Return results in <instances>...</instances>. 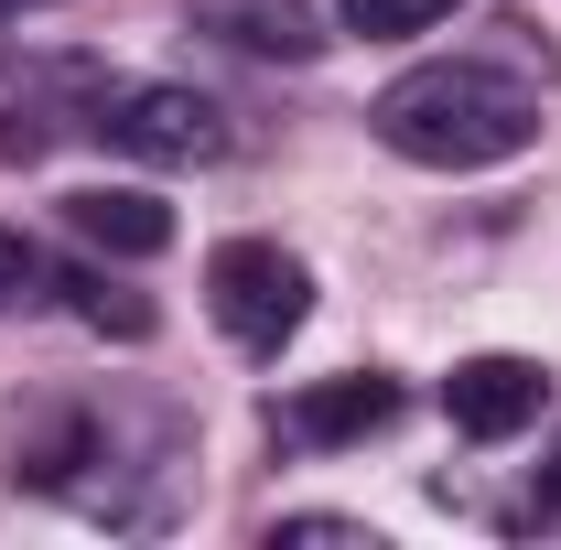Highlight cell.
Masks as SVG:
<instances>
[{"instance_id": "obj_6", "label": "cell", "mask_w": 561, "mask_h": 550, "mask_svg": "<svg viewBox=\"0 0 561 550\" xmlns=\"http://www.w3.org/2000/svg\"><path fill=\"white\" fill-rule=\"evenodd\" d=\"M66 227L98 249V260H162V249H173V206L140 195V184H76Z\"/></svg>"}, {"instance_id": "obj_13", "label": "cell", "mask_w": 561, "mask_h": 550, "mask_svg": "<svg viewBox=\"0 0 561 550\" xmlns=\"http://www.w3.org/2000/svg\"><path fill=\"white\" fill-rule=\"evenodd\" d=\"M22 11H44V0H0V22H22Z\"/></svg>"}, {"instance_id": "obj_4", "label": "cell", "mask_w": 561, "mask_h": 550, "mask_svg": "<svg viewBox=\"0 0 561 550\" xmlns=\"http://www.w3.org/2000/svg\"><path fill=\"white\" fill-rule=\"evenodd\" d=\"M400 411H411L400 378H313V389H291V400L271 411V432H280V443H302V454H335V443L389 432Z\"/></svg>"}, {"instance_id": "obj_5", "label": "cell", "mask_w": 561, "mask_h": 550, "mask_svg": "<svg viewBox=\"0 0 561 550\" xmlns=\"http://www.w3.org/2000/svg\"><path fill=\"white\" fill-rule=\"evenodd\" d=\"M551 400V378L529 367V356H465L454 378H443V421L465 432V443H507V432H529Z\"/></svg>"}, {"instance_id": "obj_1", "label": "cell", "mask_w": 561, "mask_h": 550, "mask_svg": "<svg viewBox=\"0 0 561 550\" xmlns=\"http://www.w3.org/2000/svg\"><path fill=\"white\" fill-rule=\"evenodd\" d=\"M367 130L421 173H486V162H518L540 140V87L486 66V55H443V66L389 76L367 98Z\"/></svg>"}, {"instance_id": "obj_2", "label": "cell", "mask_w": 561, "mask_h": 550, "mask_svg": "<svg viewBox=\"0 0 561 550\" xmlns=\"http://www.w3.org/2000/svg\"><path fill=\"white\" fill-rule=\"evenodd\" d=\"M206 313H216L227 345L280 356V345L302 335V313H313V271L280 238H227V249H206Z\"/></svg>"}, {"instance_id": "obj_7", "label": "cell", "mask_w": 561, "mask_h": 550, "mask_svg": "<svg viewBox=\"0 0 561 550\" xmlns=\"http://www.w3.org/2000/svg\"><path fill=\"white\" fill-rule=\"evenodd\" d=\"M55 291H76V313H87L98 335H119V345H140V335H151V324H162V313L140 302L130 280H108V271H66V280H55Z\"/></svg>"}, {"instance_id": "obj_8", "label": "cell", "mask_w": 561, "mask_h": 550, "mask_svg": "<svg viewBox=\"0 0 561 550\" xmlns=\"http://www.w3.org/2000/svg\"><path fill=\"white\" fill-rule=\"evenodd\" d=\"M216 33H238L249 55H313V44H324V33H313V22H302L291 0H280V11H271V0H260V11H227Z\"/></svg>"}, {"instance_id": "obj_10", "label": "cell", "mask_w": 561, "mask_h": 550, "mask_svg": "<svg viewBox=\"0 0 561 550\" xmlns=\"http://www.w3.org/2000/svg\"><path fill=\"white\" fill-rule=\"evenodd\" d=\"M44 249H33V238H22V227H0V313H11V302H33V291H44Z\"/></svg>"}, {"instance_id": "obj_11", "label": "cell", "mask_w": 561, "mask_h": 550, "mask_svg": "<svg viewBox=\"0 0 561 550\" xmlns=\"http://www.w3.org/2000/svg\"><path fill=\"white\" fill-rule=\"evenodd\" d=\"M507 529H561V454H551V475H540L518 507H507Z\"/></svg>"}, {"instance_id": "obj_9", "label": "cell", "mask_w": 561, "mask_h": 550, "mask_svg": "<svg viewBox=\"0 0 561 550\" xmlns=\"http://www.w3.org/2000/svg\"><path fill=\"white\" fill-rule=\"evenodd\" d=\"M346 11V33H367V44H400V33H432L454 0H335Z\"/></svg>"}, {"instance_id": "obj_12", "label": "cell", "mask_w": 561, "mask_h": 550, "mask_svg": "<svg viewBox=\"0 0 561 550\" xmlns=\"http://www.w3.org/2000/svg\"><path fill=\"white\" fill-rule=\"evenodd\" d=\"M271 540H356V550H378V529H356V518H280Z\"/></svg>"}, {"instance_id": "obj_3", "label": "cell", "mask_w": 561, "mask_h": 550, "mask_svg": "<svg viewBox=\"0 0 561 550\" xmlns=\"http://www.w3.org/2000/svg\"><path fill=\"white\" fill-rule=\"evenodd\" d=\"M87 130L130 162H216L227 119H216L195 87H162V76H98L87 87Z\"/></svg>"}]
</instances>
